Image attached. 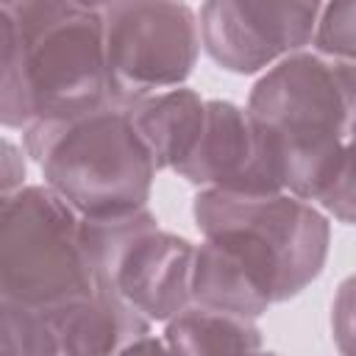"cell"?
<instances>
[{"label":"cell","mask_w":356,"mask_h":356,"mask_svg":"<svg viewBox=\"0 0 356 356\" xmlns=\"http://www.w3.org/2000/svg\"><path fill=\"white\" fill-rule=\"evenodd\" d=\"M197 192L273 195L284 192L273 134L234 100H206L203 131L189 159L175 170Z\"/></svg>","instance_id":"9c48e42d"},{"label":"cell","mask_w":356,"mask_h":356,"mask_svg":"<svg viewBox=\"0 0 356 356\" xmlns=\"http://www.w3.org/2000/svg\"><path fill=\"white\" fill-rule=\"evenodd\" d=\"M331 334L339 356H353V278H345L331 303Z\"/></svg>","instance_id":"e0dca14e"},{"label":"cell","mask_w":356,"mask_h":356,"mask_svg":"<svg viewBox=\"0 0 356 356\" xmlns=\"http://www.w3.org/2000/svg\"><path fill=\"white\" fill-rule=\"evenodd\" d=\"M253 356H281V353H275V350H264V348H261V350L253 353Z\"/></svg>","instance_id":"ffe728a7"},{"label":"cell","mask_w":356,"mask_h":356,"mask_svg":"<svg viewBox=\"0 0 356 356\" xmlns=\"http://www.w3.org/2000/svg\"><path fill=\"white\" fill-rule=\"evenodd\" d=\"M320 3L209 0L197 14L200 50L225 72L261 75L292 53L309 50Z\"/></svg>","instance_id":"ba28073f"},{"label":"cell","mask_w":356,"mask_h":356,"mask_svg":"<svg viewBox=\"0 0 356 356\" xmlns=\"http://www.w3.org/2000/svg\"><path fill=\"white\" fill-rule=\"evenodd\" d=\"M103 19L106 92L111 106L186 86L200 58L197 14L186 3H97Z\"/></svg>","instance_id":"52a82bcc"},{"label":"cell","mask_w":356,"mask_h":356,"mask_svg":"<svg viewBox=\"0 0 356 356\" xmlns=\"http://www.w3.org/2000/svg\"><path fill=\"white\" fill-rule=\"evenodd\" d=\"M245 108L275 139L284 192L350 225L356 64L292 53L256 78Z\"/></svg>","instance_id":"6da1fadb"},{"label":"cell","mask_w":356,"mask_h":356,"mask_svg":"<svg viewBox=\"0 0 356 356\" xmlns=\"http://www.w3.org/2000/svg\"><path fill=\"white\" fill-rule=\"evenodd\" d=\"M172 356H253L264 348L256 320L189 303L159 334Z\"/></svg>","instance_id":"4fadbf2b"},{"label":"cell","mask_w":356,"mask_h":356,"mask_svg":"<svg viewBox=\"0 0 356 356\" xmlns=\"http://www.w3.org/2000/svg\"><path fill=\"white\" fill-rule=\"evenodd\" d=\"M122 108L156 172H175L200 139L206 97H200V92L192 86H175Z\"/></svg>","instance_id":"8fae6325"},{"label":"cell","mask_w":356,"mask_h":356,"mask_svg":"<svg viewBox=\"0 0 356 356\" xmlns=\"http://www.w3.org/2000/svg\"><path fill=\"white\" fill-rule=\"evenodd\" d=\"M22 153L81 220L131 214L150 206L156 167L122 106H100L72 120H33Z\"/></svg>","instance_id":"7a4b0ae2"},{"label":"cell","mask_w":356,"mask_h":356,"mask_svg":"<svg viewBox=\"0 0 356 356\" xmlns=\"http://www.w3.org/2000/svg\"><path fill=\"white\" fill-rule=\"evenodd\" d=\"M97 286L81 217L53 189L28 181L0 200V300L44 312Z\"/></svg>","instance_id":"277c9868"},{"label":"cell","mask_w":356,"mask_h":356,"mask_svg":"<svg viewBox=\"0 0 356 356\" xmlns=\"http://www.w3.org/2000/svg\"><path fill=\"white\" fill-rule=\"evenodd\" d=\"M81 239L100 284L150 325H164L189 306L195 242L161 228L150 206L131 214L81 220Z\"/></svg>","instance_id":"8992f818"},{"label":"cell","mask_w":356,"mask_h":356,"mask_svg":"<svg viewBox=\"0 0 356 356\" xmlns=\"http://www.w3.org/2000/svg\"><path fill=\"white\" fill-rule=\"evenodd\" d=\"M192 217L203 239H220L267 284L275 303L298 298L325 267L331 220L286 192H197Z\"/></svg>","instance_id":"3957f363"},{"label":"cell","mask_w":356,"mask_h":356,"mask_svg":"<svg viewBox=\"0 0 356 356\" xmlns=\"http://www.w3.org/2000/svg\"><path fill=\"white\" fill-rule=\"evenodd\" d=\"M11 11L19 25L22 81L33 120H72L108 106L97 3L17 0Z\"/></svg>","instance_id":"5b68a950"},{"label":"cell","mask_w":356,"mask_h":356,"mask_svg":"<svg viewBox=\"0 0 356 356\" xmlns=\"http://www.w3.org/2000/svg\"><path fill=\"white\" fill-rule=\"evenodd\" d=\"M28 184V159L17 142L0 136V200Z\"/></svg>","instance_id":"ac0fdd59"},{"label":"cell","mask_w":356,"mask_h":356,"mask_svg":"<svg viewBox=\"0 0 356 356\" xmlns=\"http://www.w3.org/2000/svg\"><path fill=\"white\" fill-rule=\"evenodd\" d=\"M120 356H172V353L167 350V345L161 342L159 334H147V337L136 339L131 348H125Z\"/></svg>","instance_id":"d6986e66"},{"label":"cell","mask_w":356,"mask_h":356,"mask_svg":"<svg viewBox=\"0 0 356 356\" xmlns=\"http://www.w3.org/2000/svg\"><path fill=\"white\" fill-rule=\"evenodd\" d=\"M0 356H58L47 314L0 300Z\"/></svg>","instance_id":"9a60e30c"},{"label":"cell","mask_w":356,"mask_h":356,"mask_svg":"<svg viewBox=\"0 0 356 356\" xmlns=\"http://www.w3.org/2000/svg\"><path fill=\"white\" fill-rule=\"evenodd\" d=\"M44 314L58 356H120L136 339L153 334V325L106 284L92 295L44 309Z\"/></svg>","instance_id":"30bf717a"},{"label":"cell","mask_w":356,"mask_h":356,"mask_svg":"<svg viewBox=\"0 0 356 356\" xmlns=\"http://www.w3.org/2000/svg\"><path fill=\"white\" fill-rule=\"evenodd\" d=\"M189 303L203 309L231 312L250 320H259L275 306L267 284L228 245L203 236L200 242H195Z\"/></svg>","instance_id":"7c38bea8"},{"label":"cell","mask_w":356,"mask_h":356,"mask_svg":"<svg viewBox=\"0 0 356 356\" xmlns=\"http://www.w3.org/2000/svg\"><path fill=\"white\" fill-rule=\"evenodd\" d=\"M31 108L22 81V39L11 3H0V128L25 131Z\"/></svg>","instance_id":"5bb4252c"},{"label":"cell","mask_w":356,"mask_h":356,"mask_svg":"<svg viewBox=\"0 0 356 356\" xmlns=\"http://www.w3.org/2000/svg\"><path fill=\"white\" fill-rule=\"evenodd\" d=\"M309 50L328 61L356 64V3H320Z\"/></svg>","instance_id":"2e32d148"}]
</instances>
